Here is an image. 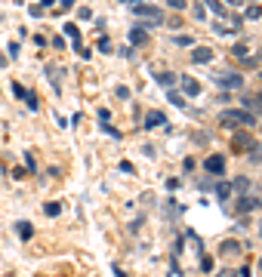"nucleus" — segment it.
<instances>
[{
  "mask_svg": "<svg viewBox=\"0 0 262 277\" xmlns=\"http://www.w3.org/2000/svg\"><path fill=\"white\" fill-rule=\"evenodd\" d=\"M219 123L222 126H253L256 117L250 111H222L219 114Z\"/></svg>",
  "mask_w": 262,
  "mask_h": 277,
  "instance_id": "nucleus-1",
  "label": "nucleus"
},
{
  "mask_svg": "<svg viewBox=\"0 0 262 277\" xmlns=\"http://www.w3.org/2000/svg\"><path fill=\"white\" fill-rule=\"evenodd\" d=\"M130 3H133V13L136 16H139V19H145V22H151V25H161V22H164V13H161V9H157V6H142V3H136V0H130Z\"/></svg>",
  "mask_w": 262,
  "mask_h": 277,
  "instance_id": "nucleus-2",
  "label": "nucleus"
},
{
  "mask_svg": "<svg viewBox=\"0 0 262 277\" xmlns=\"http://www.w3.org/2000/svg\"><path fill=\"white\" fill-rule=\"evenodd\" d=\"M216 86H222V89H241L244 86V77L241 74H222V77H216Z\"/></svg>",
  "mask_w": 262,
  "mask_h": 277,
  "instance_id": "nucleus-3",
  "label": "nucleus"
},
{
  "mask_svg": "<svg viewBox=\"0 0 262 277\" xmlns=\"http://www.w3.org/2000/svg\"><path fill=\"white\" fill-rule=\"evenodd\" d=\"M204 169H207L210 176H222V169H225V157L210 154V157H207V164H204Z\"/></svg>",
  "mask_w": 262,
  "mask_h": 277,
  "instance_id": "nucleus-4",
  "label": "nucleus"
},
{
  "mask_svg": "<svg viewBox=\"0 0 262 277\" xmlns=\"http://www.w3.org/2000/svg\"><path fill=\"white\" fill-rule=\"evenodd\" d=\"M164 123V114L161 111H148L145 114V130H154V126H161Z\"/></svg>",
  "mask_w": 262,
  "mask_h": 277,
  "instance_id": "nucleus-5",
  "label": "nucleus"
},
{
  "mask_svg": "<svg viewBox=\"0 0 262 277\" xmlns=\"http://www.w3.org/2000/svg\"><path fill=\"white\" fill-rule=\"evenodd\" d=\"M191 59H195V62H201V65H207V62L213 59V50H207V46H198V50L191 53Z\"/></svg>",
  "mask_w": 262,
  "mask_h": 277,
  "instance_id": "nucleus-6",
  "label": "nucleus"
},
{
  "mask_svg": "<svg viewBox=\"0 0 262 277\" xmlns=\"http://www.w3.org/2000/svg\"><path fill=\"white\" fill-rule=\"evenodd\" d=\"M157 80L167 86V89H173L176 83H179V74H173V71H164V74H157Z\"/></svg>",
  "mask_w": 262,
  "mask_h": 277,
  "instance_id": "nucleus-7",
  "label": "nucleus"
},
{
  "mask_svg": "<svg viewBox=\"0 0 262 277\" xmlns=\"http://www.w3.org/2000/svg\"><path fill=\"white\" fill-rule=\"evenodd\" d=\"M130 40H133L136 46H142V43L148 40V31H145V28H130Z\"/></svg>",
  "mask_w": 262,
  "mask_h": 277,
  "instance_id": "nucleus-8",
  "label": "nucleus"
},
{
  "mask_svg": "<svg viewBox=\"0 0 262 277\" xmlns=\"http://www.w3.org/2000/svg\"><path fill=\"white\" fill-rule=\"evenodd\" d=\"M182 89H185L188 96H198V92H201V83H198V80H191V77H182Z\"/></svg>",
  "mask_w": 262,
  "mask_h": 277,
  "instance_id": "nucleus-9",
  "label": "nucleus"
},
{
  "mask_svg": "<svg viewBox=\"0 0 262 277\" xmlns=\"http://www.w3.org/2000/svg\"><path fill=\"white\" fill-rule=\"evenodd\" d=\"M241 213H250V210H256V206H262V200H256V197H241Z\"/></svg>",
  "mask_w": 262,
  "mask_h": 277,
  "instance_id": "nucleus-10",
  "label": "nucleus"
},
{
  "mask_svg": "<svg viewBox=\"0 0 262 277\" xmlns=\"http://www.w3.org/2000/svg\"><path fill=\"white\" fill-rule=\"evenodd\" d=\"M232 197V185H216V200H229Z\"/></svg>",
  "mask_w": 262,
  "mask_h": 277,
  "instance_id": "nucleus-11",
  "label": "nucleus"
},
{
  "mask_svg": "<svg viewBox=\"0 0 262 277\" xmlns=\"http://www.w3.org/2000/svg\"><path fill=\"white\" fill-rule=\"evenodd\" d=\"M65 34L77 43V50H81V31H77V25H71V22H68V25H65Z\"/></svg>",
  "mask_w": 262,
  "mask_h": 277,
  "instance_id": "nucleus-12",
  "label": "nucleus"
},
{
  "mask_svg": "<svg viewBox=\"0 0 262 277\" xmlns=\"http://www.w3.org/2000/svg\"><path fill=\"white\" fill-rule=\"evenodd\" d=\"M237 249H241V247H237L234 240H225V244H222V256H234Z\"/></svg>",
  "mask_w": 262,
  "mask_h": 277,
  "instance_id": "nucleus-13",
  "label": "nucleus"
},
{
  "mask_svg": "<svg viewBox=\"0 0 262 277\" xmlns=\"http://www.w3.org/2000/svg\"><path fill=\"white\" fill-rule=\"evenodd\" d=\"M31 234H34V231H31V222H19V237H22V240H28Z\"/></svg>",
  "mask_w": 262,
  "mask_h": 277,
  "instance_id": "nucleus-14",
  "label": "nucleus"
},
{
  "mask_svg": "<svg viewBox=\"0 0 262 277\" xmlns=\"http://www.w3.org/2000/svg\"><path fill=\"white\" fill-rule=\"evenodd\" d=\"M234 188H237V191H247V188H250V179H247V176L234 179Z\"/></svg>",
  "mask_w": 262,
  "mask_h": 277,
  "instance_id": "nucleus-15",
  "label": "nucleus"
},
{
  "mask_svg": "<svg viewBox=\"0 0 262 277\" xmlns=\"http://www.w3.org/2000/svg\"><path fill=\"white\" fill-rule=\"evenodd\" d=\"M210 13H216V16H225V6H222V3H216V0H210Z\"/></svg>",
  "mask_w": 262,
  "mask_h": 277,
  "instance_id": "nucleus-16",
  "label": "nucleus"
},
{
  "mask_svg": "<svg viewBox=\"0 0 262 277\" xmlns=\"http://www.w3.org/2000/svg\"><path fill=\"white\" fill-rule=\"evenodd\" d=\"M43 210H47V216H59L62 206H59V203H50V206H43Z\"/></svg>",
  "mask_w": 262,
  "mask_h": 277,
  "instance_id": "nucleus-17",
  "label": "nucleus"
},
{
  "mask_svg": "<svg viewBox=\"0 0 262 277\" xmlns=\"http://www.w3.org/2000/svg\"><path fill=\"white\" fill-rule=\"evenodd\" d=\"M262 16V6H250L247 9V19H259Z\"/></svg>",
  "mask_w": 262,
  "mask_h": 277,
  "instance_id": "nucleus-18",
  "label": "nucleus"
},
{
  "mask_svg": "<svg viewBox=\"0 0 262 277\" xmlns=\"http://www.w3.org/2000/svg\"><path fill=\"white\" fill-rule=\"evenodd\" d=\"M170 102H173V105H179V108H185V102H182L179 92H170Z\"/></svg>",
  "mask_w": 262,
  "mask_h": 277,
  "instance_id": "nucleus-19",
  "label": "nucleus"
},
{
  "mask_svg": "<svg viewBox=\"0 0 262 277\" xmlns=\"http://www.w3.org/2000/svg\"><path fill=\"white\" fill-rule=\"evenodd\" d=\"M170 9H185V0H170Z\"/></svg>",
  "mask_w": 262,
  "mask_h": 277,
  "instance_id": "nucleus-20",
  "label": "nucleus"
},
{
  "mask_svg": "<svg viewBox=\"0 0 262 277\" xmlns=\"http://www.w3.org/2000/svg\"><path fill=\"white\" fill-rule=\"evenodd\" d=\"M216 277H237V274H234V271H219Z\"/></svg>",
  "mask_w": 262,
  "mask_h": 277,
  "instance_id": "nucleus-21",
  "label": "nucleus"
},
{
  "mask_svg": "<svg viewBox=\"0 0 262 277\" xmlns=\"http://www.w3.org/2000/svg\"><path fill=\"white\" fill-rule=\"evenodd\" d=\"M259 268H262V259H259Z\"/></svg>",
  "mask_w": 262,
  "mask_h": 277,
  "instance_id": "nucleus-22",
  "label": "nucleus"
},
{
  "mask_svg": "<svg viewBox=\"0 0 262 277\" xmlns=\"http://www.w3.org/2000/svg\"><path fill=\"white\" fill-rule=\"evenodd\" d=\"M259 59H262V53H259Z\"/></svg>",
  "mask_w": 262,
  "mask_h": 277,
  "instance_id": "nucleus-23",
  "label": "nucleus"
}]
</instances>
